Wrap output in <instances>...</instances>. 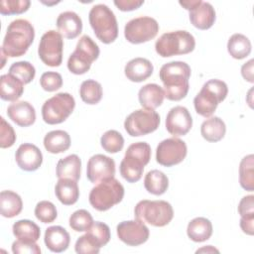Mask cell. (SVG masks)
Here are the masks:
<instances>
[{
    "label": "cell",
    "mask_w": 254,
    "mask_h": 254,
    "mask_svg": "<svg viewBox=\"0 0 254 254\" xmlns=\"http://www.w3.org/2000/svg\"><path fill=\"white\" fill-rule=\"evenodd\" d=\"M160 79L164 84L165 97L172 101L185 98L189 92L190 67L185 62H170L162 65Z\"/></svg>",
    "instance_id": "6da1fadb"
},
{
    "label": "cell",
    "mask_w": 254,
    "mask_h": 254,
    "mask_svg": "<svg viewBox=\"0 0 254 254\" xmlns=\"http://www.w3.org/2000/svg\"><path fill=\"white\" fill-rule=\"evenodd\" d=\"M34 38L35 30L33 25L25 19H16L7 28L1 51L6 57H21L27 53Z\"/></svg>",
    "instance_id": "7a4b0ae2"
},
{
    "label": "cell",
    "mask_w": 254,
    "mask_h": 254,
    "mask_svg": "<svg viewBox=\"0 0 254 254\" xmlns=\"http://www.w3.org/2000/svg\"><path fill=\"white\" fill-rule=\"evenodd\" d=\"M151 159V147L146 142L131 144L120 163V175L128 183L138 182L143 175L144 167Z\"/></svg>",
    "instance_id": "3957f363"
},
{
    "label": "cell",
    "mask_w": 254,
    "mask_h": 254,
    "mask_svg": "<svg viewBox=\"0 0 254 254\" xmlns=\"http://www.w3.org/2000/svg\"><path fill=\"white\" fill-rule=\"evenodd\" d=\"M228 93L227 84L219 79H209L193 99L194 109L197 114L207 118L215 111L217 105L223 101Z\"/></svg>",
    "instance_id": "277c9868"
},
{
    "label": "cell",
    "mask_w": 254,
    "mask_h": 254,
    "mask_svg": "<svg viewBox=\"0 0 254 254\" xmlns=\"http://www.w3.org/2000/svg\"><path fill=\"white\" fill-rule=\"evenodd\" d=\"M89 24L103 44L113 43L118 36V25L113 11L104 4L94 5L89 11Z\"/></svg>",
    "instance_id": "5b68a950"
},
{
    "label": "cell",
    "mask_w": 254,
    "mask_h": 254,
    "mask_svg": "<svg viewBox=\"0 0 254 254\" xmlns=\"http://www.w3.org/2000/svg\"><path fill=\"white\" fill-rule=\"evenodd\" d=\"M195 40L193 36L183 30L163 34L155 44V50L162 58L178 55H187L194 50Z\"/></svg>",
    "instance_id": "8992f818"
},
{
    "label": "cell",
    "mask_w": 254,
    "mask_h": 254,
    "mask_svg": "<svg viewBox=\"0 0 254 254\" xmlns=\"http://www.w3.org/2000/svg\"><path fill=\"white\" fill-rule=\"evenodd\" d=\"M124 196V188L114 178L99 182L89 192V203L98 211L110 209Z\"/></svg>",
    "instance_id": "52a82bcc"
},
{
    "label": "cell",
    "mask_w": 254,
    "mask_h": 254,
    "mask_svg": "<svg viewBox=\"0 0 254 254\" xmlns=\"http://www.w3.org/2000/svg\"><path fill=\"white\" fill-rule=\"evenodd\" d=\"M136 219L156 227H163L171 222L174 217L172 205L165 200L139 201L134 209Z\"/></svg>",
    "instance_id": "ba28073f"
},
{
    "label": "cell",
    "mask_w": 254,
    "mask_h": 254,
    "mask_svg": "<svg viewBox=\"0 0 254 254\" xmlns=\"http://www.w3.org/2000/svg\"><path fill=\"white\" fill-rule=\"evenodd\" d=\"M97 44L87 35H83L77 42L74 52L67 60V68L73 74H83L89 70L91 64L99 56Z\"/></svg>",
    "instance_id": "9c48e42d"
},
{
    "label": "cell",
    "mask_w": 254,
    "mask_h": 254,
    "mask_svg": "<svg viewBox=\"0 0 254 254\" xmlns=\"http://www.w3.org/2000/svg\"><path fill=\"white\" fill-rule=\"evenodd\" d=\"M75 101L67 92H60L45 101L42 106V117L48 124H60L72 113Z\"/></svg>",
    "instance_id": "30bf717a"
},
{
    "label": "cell",
    "mask_w": 254,
    "mask_h": 254,
    "mask_svg": "<svg viewBox=\"0 0 254 254\" xmlns=\"http://www.w3.org/2000/svg\"><path fill=\"white\" fill-rule=\"evenodd\" d=\"M110 240L109 226L103 222L95 221L87 232L80 236L74 245L78 254H97L100 248Z\"/></svg>",
    "instance_id": "8fae6325"
},
{
    "label": "cell",
    "mask_w": 254,
    "mask_h": 254,
    "mask_svg": "<svg viewBox=\"0 0 254 254\" xmlns=\"http://www.w3.org/2000/svg\"><path fill=\"white\" fill-rule=\"evenodd\" d=\"M160 116L154 110L138 109L130 113L124 121L126 132L132 137L150 134L158 129Z\"/></svg>",
    "instance_id": "7c38bea8"
},
{
    "label": "cell",
    "mask_w": 254,
    "mask_h": 254,
    "mask_svg": "<svg viewBox=\"0 0 254 254\" xmlns=\"http://www.w3.org/2000/svg\"><path fill=\"white\" fill-rule=\"evenodd\" d=\"M159 32L158 22L148 16L134 18L124 28L125 39L131 44H142L154 39Z\"/></svg>",
    "instance_id": "4fadbf2b"
},
{
    "label": "cell",
    "mask_w": 254,
    "mask_h": 254,
    "mask_svg": "<svg viewBox=\"0 0 254 254\" xmlns=\"http://www.w3.org/2000/svg\"><path fill=\"white\" fill-rule=\"evenodd\" d=\"M63 36L55 30H50L42 36L38 54L45 64L49 66H59L63 62Z\"/></svg>",
    "instance_id": "5bb4252c"
},
{
    "label": "cell",
    "mask_w": 254,
    "mask_h": 254,
    "mask_svg": "<svg viewBox=\"0 0 254 254\" xmlns=\"http://www.w3.org/2000/svg\"><path fill=\"white\" fill-rule=\"evenodd\" d=\"M188 153L186 143L176 137L159 143L156 150V161L164 167H172L184 161Z\"/></svg>",
    "instance_id": "9a60e30c"
},
{
    "label": "cell",
    "mask_w": 254,
    "mask_h": 254,
    "mask_svg": "<svg viewBox=\"0 0 254 254\" xmlns=\"http://www.w3.org/2000/svg\"><path fill=\"white\" fill-rule=\"evenodd\" d=\"M119 239L129 246H138L145 243L150 235L149 228L140 220L122 221L117 225Z\"/></svg>",
    "instance_id": "2e32d148"
},
{
    "label": "cell",
    "mask_w": 254,
    "mask_h": 254,
    "mask_svg": "<svg viewBox=\"0 0 254 254\" xmlns=\"http://www.w3.org/2000/svg\"><path fill=\"white\" fill-rule=\"evenodd\" d=\"M115 175V162L110 157L102 154L92 156L86 166V177L93 183H99L104 180L114 178Z\"/></svg>",
    "instance_id": "e0dca14e"
},
{
    "label": "cell",
    "mask_w": 254,
    "mask_h": 254,
    "mask_svg": "<svg viewBox=\"0 0 254 254\" xmlns=\"http://www.w3.org/2000/svg\"><path fill=\"white\" fill-rule=\"evenodd\" d=\"M192 126L191 115L184 106L173 107L166 117V129L174 137L184 136Z\"/></svg>",
    "instance_id": "ac0fdd59"
},
{
    "label": "cell",
    "mask_w": 254,
    "mask_h": 254,
    "mask_svg": "<svg viewBox=\"0 0 254 254\" xmlns=\"http://www.w3.org/2000/svg\"><path fill=\"white\" fill-rule=\"evenodd\" d=\"M15 160L20 169L27 172H33L41 167L43 163V154L36 145L24 143L17 149Z\"/></svg>",
    "instance_id": "d6986e66"
},
{
    "label": "cell",
    "mask_w": 254,
    "mask_h": 254,
    "mask_svg": "<svg viewBox=\"0 0 254 254\" xmlns=\"http://www.w3.org/2000/svg\"><path fill=\"white\" fill-rule=\"evenodd\" d=\"M8 117L21 127H28L34 124L36 120V111L34 106L28 101H15L7 108Z\"/></svg>",
    "instance_id": "ffe728a7"
},
{
    "label": "cell",
    "mask_w": 254,
    "mask_h": 254,
    "mask_svg": "<svg viewBox=\"0 0 254 254\" xmlns=\"http://www.w3.org/2000/svg\"><path fill=\"white\" fill-rule=\"evenodd\" d=\"M190 23L199 30L209 29L215 22V11L208 2L200 1L193 9L190 11Z\"/></svg>",
    "instance_id": "44dd1931"
},
{
    "label": "cell",
    "mask_w": 254,
    "mask_h": 254,
    "mask_svg": "<svg viewBox=\"0 0 254 254\" xmlns=\"http://www.w3.org/2000/svg\"><path fill=\"white\" fill-rule=\"evenodd\" d=\"M57 27L62 36L66 39H74L82 31V21L75 12L65 11L59 15Z\"/></svg>",
    "instance_id": "7402d4cb"
},
{
    "label": "cell",
    "mask_w": 254,
    "mask_h": 254,
    "mask_svg": "<svg viewBox=\"0 0 254 254\" xmlns=\"http://www.w3.org/2000/svg\"><path fill=\"white\" fill-rule=\"evenodd\" d=\"M44 241L47 248L52 252L61 253L67 249L70 242V236L62 226H50L46 229Z\"/></svg>",
    "instance_id": "603a6c76"
},
{
    "label": "cell",
    "mask_w": 254,
    "mask_h": 254,
    "mask_svg": "<svg viewBox=\"0 0 254 254\" xmlns=\"http://www.w3.org/2000/svg\"><path fill=\"white\" fill-rule=\"evenodd\" d=\"M154 66L152 63L144 58H135L129 61L124 68L126 77L133 82L146 80L153 73Z\"/></svg>",
    "instance_id": "cb8c5ba5"
},
{
    "label": "cell",
    "mask_w": 254,
    "mask_h": 254,
    "mask_svg": "<svg viewBox=\"0 0 254 254\" xmlns=\"http://www.w3.org/2000/svg\"><path fill=\"white\" fill-rule=\"evenodd\" d=\"M138 98L141 106L145 109L155 110L164 101V89L156 83H148L140 88Z\"/></svg>",
    "instance_id": "d4e9b609"
},
{
    "label": "cell",
    "mask_w": 254,
    "mask_h": 254,
    "mask_svg": "<svg viewBox=\"0 0 254 254\" xmlns=\"http://www.w3.org/2000/svg\"><path fill=\"white\" fill-rule=\"evenodd\" d=\"M24 92V83L10 73L0 77V97L5 101H16Z\"/></svg>",
    "instance_id": "484cf974"
},
{
    "label": "cell",
    "mask_w": 254,
    "mask_h": 254,
    "mask_svg": "<svg viewBox=\"0 0 254 254\" xmlns=\"http://www.w3.org/2000/svg\"><path fill=\"white\" fill-rule=\"evenodd\" d=\"M55 192L58 199L64 205L74 204L79 197L77 182L71 179H59Z\"/></svg>",
    "instance_id": "4316f807"
},
{
    "label": "cell",
    "mask_w": 254,
    "mask_h": 254,
    "mask_svg": "<svg viewBox=\"0 0 254 254\" xmlns=\"http://www.w3.org/2000/svg\"><path fill=\"white\" fill-rule=\"evenodd\" d=\"M81 161L75 154L61 159L57 164V177L59 179H71L78 181L80 178Z\"/></svg>",
    "instance_id": "83f0119b"
},
{
    "label": "cell",
    "mask_w": 254,
    "mask_h": 254,
    "mask_svg": "<svg viewBox=\"0 0 254 254\" xmlns=\"http://www.w3.org/2000/svg\"><path fill=\"white\" fill-rule=\"evenodd\" d=\"M187 233L189 238L194 242L208 240L212 234V224L205 217H195L188 224Z\"/></svg>",
    "instance_id": "f1b7e54d"
},
{
    "label": "cell",
    "mask_w": 254,
    "mask_h": 254,
    "mask_svg": "<svg viewBox=\"0 0 254 254\" xmlns=\"http://www.w3.org/2000/svg\"><path fill=\"white\" fill-rule=\"evenodd\" d=\"M44 146L52 154L63 153L70 147V137L64 130H54L45 136Z\"/></svg>",
    "instance_id": "f546056e"
},
{
    "label": "cell",
    "mask_w": 254,
    "mask_h": 254,
    "mask_svg": "<svg viewBox=\"0 0 254 254\" xmlns=\"http://www.w3.org/2000/svg\"><path fill=\"white\" fill-rule=\"evenodd\" d=\"M23 208L21 196L12 190H2L0 193V209L4 217L12 218L18 215Z\"/></svg>",
    "instance_id": "4dcf8cb0"
},
{
    "label": "cell",
    "mask_w": 254,
    "mask_h": 254,
    "mask_svg": "<svg viewBox=\"0 0 254 254\" xmlns=\"http://www.w3.org/2000/svg\"><path fill=\"white\" fill-rule=\"evenodd\" d=\"M226 132L225 123L217 116L209 117L200 126L201 136L208 142L220 141Z\"/></svg>",
    "instance_id": "1f68e13d"
},
{
    "label": "cell",
    "mask_w": 254,
    "mask_h": 254,
    "mask_svg": "<svg viewBox=\"0 0 254 254\" xmlns=\"http://www.w3.org/2000/svg\"><path fill=\"white\" fill-rule=\"evenodd\" d=\"M13 234L22 241L37 242L41 235L40 227L29 219H21L13 224Z\"/></svg>",
    "instance_id": "d6a6232c"
},
{
    "label": "cell",
    "mask_w": 254,
    "mask_h": 254,
    "mask_svg": "<svg viewBox=\"0 0 254 254\" xmlns=\"http://www.w3.org/2000/svg\"><path fill=\"white\" fill-rule=\"evenodd\" d=\"M144 187L148 192L155 195H161L168 190L169 179L163 172L152 170L145 176Z\"/></svg>",
    "instance_id": "836d02e7"
},
{
    "label": "cell",
    "mask_w": 254,
    "mask_h": 254,
    "mask_svg": "<svg viewBox=\"0 0 254 254\" xmlns=\"http://www.w3.org/2000/svg\"><path fill=\"white\" fill-rule=\"evenodd\" d=\"M227 51L233 59L242 60L251 53L250 40L242 34H233L228 40Z\"/></svg>",
    "instance_id": "e575fe53"
},
{
    "label": "cell",
    "mask_w": 254,
    "mask_h": 254,
    "mask_svg": "<svg viewBox=\"0 0 254 254\" xmlns=\"http://www.w3.org/2000/svg\"><path fill=\"white\" fill-rule=\"evenodd\" d=\"M102 86L101 84L93 79L84 80L79 88V95L83 102L93 105L97 104L102 98Z\"/></svg>",
    "instance_id": "d590c367"
},
{
    "label": "cell",
    "mask_w": 254,
    "mask_h": 254,
    "mask_svg": "<svg viewBox=\"0 0 254 254\" xmlns=\"http://www.w3.org/2000/svg\"><path fill=\"white\" fill-rule=\"evenodd\" d=\"M254 156L252 154L245 156L239 166V182L242 189L248 191L254 190Z\"/></svg>",
    "instance_id": "8d00e7d4"
},
{
    "label": "cell",
    "mask_w": 254,
    "mask_h": 254,
    "mask_svg": "<svg viewBox=\"0 0 254 254\" xmlns=\"http://www.w3.org/2000/svg\"><path fill=\"white\" fill-rule=\"evenodd\" d=\"M8 73L18 78L24 84H27L34 79L36 74V69L31 63L22 61V62L14 63L10 66Z\"/></svg>",
    "instance_id": "74e56055"
},
{
    "label": "cell",
    "mask_w": 254,
    "mask_h": 254,
    "mask_svg": "<svg viewBox=\"0 0 254 254\" xmlns=\"http://www.w3.org/2000/svg\"><path fill=\"white\" fill-rule=\"evenodd\" d=\"M100 143L106 152L115 154L123 149L124 138L118 131L108 130L101 136Z\"/></svg>",
    "instance_id": "f35d334b"
},
{
    "label": "cell",
    "mask_w": 254,
    "mask_h": 254,
    "mask_svg": "<svg viewBox=\"0 0 254 254\" xmlns=\"http://www.w3.org/2000/svg\"><path fill=\"white\" fill-rule=\"evenodd\" d=\"M93 223L91 214L85 209H78L74 211L69 217V226L77 232L87 231Z\"/></svg>",
    "instance_id": "ab89813d"
},
{
    "label": "cell",
    "mask_w": 254,
    "mask_h": 254,
    "mask_svg": "<svg viewBox=\"0 0 254 254\" xmlns=\"http://www.w3.org/2000/svg\"><path fill=\"white\" fill-rule=\"evenodd\" d=\"M35 215L43 223H52L58 216L55 204L48 200H42L35 207Z\"/></svg>",
    "instance_id": "60d3db41"
},
{
    "label": "cell",
    "mask_w": 254,
    "mask_h": 254,
    "mask_svg": "<svg viewBox=\"0 0 254 254\" xmlns=\"http://www.w3.org/2000/svg\"><path fill=\"white\" fill-rule=\"evenodd\" d=\"M29 0H2L0 2V13L2 15H16L26 12L30 7Z\"/></svg>",
    "instance_id": "b9f144b4"
},
{
    "label": "cell",
    "mask_w": 254,
    "mask_h": 254,
    "mask_svg": "<svg viewBox=\"0 0 254 254\" xmlns=\"http://www.w3.org/2000/svg\"><path fill=\"white\" fill-rule=\"evenodd\" d=\"M40 84L46 91H56L62 87L63 77L59 72L47 71L42 74L40 78Z\"/></svg>",
    "instance_id": "7bdbcfd3"
},
{
    "label": "cell",
    "mask_w": 254,
    "mask_h": 254,
    "mask_svg": "<svg viewBox=\"0 0 254 254\" xmlns=\"http://www.w3.org/2000/svg\"><path fill=\"white\" fill-rule=\"evenodd\" d=\"M0 147L5 149L14 145L16 141V134L13 127L5 121L3 117L0 118Z\"/></svg>",
    "instance_id": "ee69618b"
},
{
    "label": "cell",
    "mask_w": 254,
    "mask_h": 254,
    "mask_svg": "<svg viewBox=\"0 0 254 254\" xmlns=\"http://www.w3.org/2000/svg\"><path fill=\"white\" fill-rule=\"evenodd\" d=\"M12 251L15 254H40L41 248L36 242H27L17 239L12 244Z\"/></svg>",
    "instance_id": "f6af8a7d"
},
{
    "label": "cell",
    "mask_w": 254,
    "mask_h": 254,
    "mask_svg": "<svg viewBox=\"0 0 254 254\" xmlns=\"http://www.w3.org/2000/svg\"><path fill=\"white\" fill-rule=\"evenodd\" d=\"M238 212L241 217L254 216V196L252 194L242 197L238 204Z\"/></svg>",
    "instance_id": "bcb514c9"
},
{
    "label": "cell",
    "mask_w": 254,
    "mask_h": 254,
    "mask_svg": "<svg viewBox=\"0 0 254 254\" xmlns=\"http://www.w3.org/2000/svg\"><path fill=\"white\" fill-rule=\"evenodd\" d=\"M144 4L143 0H115L114 5L123 12L133 11Z\"/></svg>",
    "instance_id": "7dc6e473"
},
{
    "label": "cell",
    "mask_w": 254,
    "mask_h": 254,
    "mask_svg": "<svg viewBox=\"0 0 254 254\" xmlns=\"http://www.w3.org/2000/svg\"><path fill=\"white\" fill-rule=\"evenodd\" d=\"M253 64L254 60H250L247 63H245L241 67V74L243 78L251 83L254 82V75H253Z\"/></svg>",
    "instance_id": "c3c4849f"
},
{
    "label": "cell",
    "mask_w": 254,
    "mask_h": 254,
    "mask_svg": "<svg viewBox=\"0 0 254 254\" xmlns=\"http://www.w3.org/2000/svg\"><path fill=\"white\" fill-rule=\"evenodd\" d=\"M240 227L244 233L248 235H253L254 234V216L241 217Z\"/></svg>",
    "instance_id": "681fc988"
},
{
    "label": "cell",
    "mask_w": 254,
    "mask_h": 254,
    "mask_svg": "<svg viewBox=\"0 0 254 254\" xmlns=\"http://www.w3.org/2000/svg\"><path fill=\"white\" fill-rule=\"evenodd\" d=\"M201 0H189V1H180L179 3H180V5L181 6H183L185 9H187V10H189V11H190L191 9H193L196 5H198L199 4V2H200Z\"/></svg>",
    "instance_id": "f907efd6"
},
{
    "label": "cell",
    "mask_w": 254,
    "mask_h": 254,
    "mask_svg": "<svg viewBox=\"0 0 254 254\" xmlns=\"http://www.w3.org/2000/svg\"><path fill=\"white\" fill-rule=\"evenodd\" d=\"M218 252V250L217 249H215V248H212L211 247V245H208L207 247H203V248H201V249H198L197 251H196V253H198V252Z\"/></svg>",
    "instance_id": "816d5d0a"
}]
</instances>
